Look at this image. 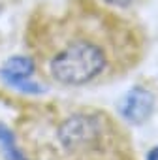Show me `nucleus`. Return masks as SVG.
<instances>
[{"instance_id":"nucleus-1","label":"nucleus","mask_w":158,"mask_h":160,"mask_svg":"<svg viewBox=\"0 0 158 160\" xmlns=\"http://www.w3.org/2000/svg\"><path fill=\"white\" fill-rule=\"evenodd\" d=\"M107 68V53L89 36L68 38L49 58V73L57 83L81 87L92 83Z\"/></svg>"},{"instance_id":"nucleus-2","label":"nucleus","mask_w":158,"mask_h":160,"mask_svg":"<svg viewBox=\"0 0 158 160\" xmlns=\"http://www.w3.org/2000/svg\"><path fill=\"white\" fill-rule=\"evenodd\" d=\"M102 121L94 115H72L58 128V139L68 151L89 149L102 138Z\"/></svg>"},{"instance_id":"nucleus-3","label":"nucleus","mask_w":158,"mask_h":160,"mask_svg":"<svg viewBox=\"0 0 158 160\" xmlns=\"http://www.w3.org/2000/svg\"><path fill=\"white\" fill-rule=\"evenodd\" d=\"M34 70H36V62L34 58L30 57H10L2 70H0V75L2 79L12 85L13 89L21 91V92H27V94H42L45 92V89L38 83L32 81V75H34Z\"/></svg>"},{"instance_id":"nucleus-4","label":"nucleus","mask_w":158,"mask_h":160,"mask_svg":"<svg viewBox=\"0 0 158 160\" xmlns=\"http://www.w3.org/2000/svg\"><path fill=\"white\" fill-rule=\"evenodd\" d=\"M154 111V96L143 89L134 87L126 92L121 104V115L132 124H143Z\"/></svg>"},{"instance_id":"nucleus-5","label":"nucleus","mask_w":158,"mask_h":160,"mask_svg":"<svg viewBox=\"0 0 158 160\" xmlns=\"http://www.w3.org/2000/svg\"><path fill=\"white\" fill-rule=\"evenodd\" d=\"M0 151L6 156V160H27L15 143L13 132L2 122H0Z\"/></svg>"},{"instance_id":"nucleus-6","label":"nucleus","mask_w":158,"mask_h":160,"mask_svg":"<svg viewBox=\"0 0 158 160\" xmlns=\"http://www.w3.org/2000/svg\"><path fill=\"white\" fill-rule=\"evenodd\" d=\"M107 4H111V6H117V8H128L134 0H106Z\"/></svg>"},{"instance_id":"nucleus-7","label":"nucleus","mask_w":158,"mask_h":160,"mask_svg":"<svg viewBox=\"0 0 158 160\" xmlns=\"http://www.w3.org/2000/svg\"><path fill=\"white\" fill-rule=\"evenodd\" d=\"M147 160H158V145H156L154 149H151V151H149Z\"/></svg>"}]
</instances>
